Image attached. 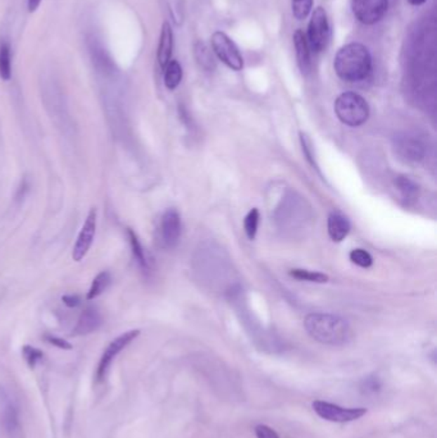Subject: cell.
<instances>
[{
  "instance_id": "1",
  "label": "cell",
  "mask_w": 437,
  "mask_h": 438,
  "mask_svg": "<svg viewBox=\"0 0 437 438\" xmlns=\"http://www.w3.org/2000/svg\"><path fill=\"white\" fill-rule=\"evenodd\" d=\"M335 72L346 82H359L370 77L372 72V55L370 49L360 43L344 45L334 59Z\"/></svg>"
},
{
  "instance_id": "2",
  "label": "cell",
  "mask_w": 437,
  "mask_h": 438,
  "mask_svg": "<svg viewBox=\"0 0 437 438\" xmlns=\"http://www.w3.org/2000/svg\"><path fill=\"white\" fill-rule=\"evenodd\" d=\"M308 335L317 343L330 346L345 345L351 337V329L348 321L334 314L313 313L304 321Z\"/></svg>"
},
{
  "instance_id": "3",
  "label": "cell",
  "mask_w": 437,
  "mask_h": 438,
  "mask_svg": "<svg viewBox=\"0 0 437 438\" xmlns=\"http://www.w3.org/2000/svg\"><path fill=\"white\" fill-rule=\"evenodd\" d=\"M335 113L344 124L358 127L370 117V105L363 96L348 91L336 99Z\"/></svg>"
},
{
  "instance_id": "4",
  "label": "cell",
  "mask_w": 437,
  "mask_h": 438,
  "mask_svg": "<svg viewBox=\"0 0 437 438\" xmlns=\"http://www.w3.org/2000/svg\"><path fill=\"white\" fill-rule=\"evenodd\" d=\"M306 36L311 51L314 53H321L327 48L331 29L325 8L317 7L314 9Z\"/></svg>"
},
{
  "instance_id": "5",
  "label": "cell",
  "mask_w": 437,
  "mask_h": 438,
  "mask_svg": "<svg viewBox=\"0 0 437 438\" xmlns=\"http://www.w3.org/2000/svg\"><path fill=\"white\" fill-rule=\"evenodd\" d=\"M211 49L216 57L222 60L230 69L241 71L244 68V59L237 45L222 31H216L211 39Z\"/></svg>"
},
{
  "instance_id": "6",
  "label": "cell",
  "mask_w": 437,
  "mask_h": 438,
  "mask_svg": "<svg viewBox=\"0 0 437 438\" xmlns=\"http://www.w3.org/2000/svg\"><path fill=\"white\" fill-rule=\"evenodd\" d=\"M312 406L322 419L334 423H349L367 414V409L365 408H343L340 405L322 400H315Z\"/></svg>"
},
{
  "instance_id": "7",
  "label": "cell",
  "mask_w": 437,
  "mask_h": 438,
  "mask_svg": "<svg viewBox=\"0 0 437 438\" xmlns=\"http://www.w3.org/2000/svg\"><path fill=\"white\" fill-rule=\"evenodd\" d=\"M393 149L401 161L407 163H418L426 157L424 142L409 132H403L393 138Z\"/></svg>"
},
{
  "instance_id": "8",
  "label": "cell",
  "mask_w": 437,
  "mask_h": 438,
  "mask_svg": "<svg viewBox=\"0 0 437 438\" xmlns=\"http://www.w3.org/2000/svg\"><path fill=\"white\" fill-rule=\"evenodd\" d=\"M389 8V0H351V9L358 21L363 25L379 22Z\"/></svg>"
},
{
  "instance_id": "9",
  "label": "cell",
  "mask_w": 437,
  "mask_h": 438,
  "mask_svg": "<svg viewBox=\"0 0 437 438\" xmlns=\"http://www.w3.org/2000/svg\"><path fill=\"white\" fill-rule=\"evenodd\" d=\"M138 335H140L138 329H132V331L124 332V335L117 337L108 345V347L103 352L102 358H100V361L98 365L96 380H103V378L107 376V372L110 371V364L117 358V355L124 349H126Z\"/></svg>"
},
{
  "instance_id": "10",
  "label": "cell",
  "mask_w": 437,
  "mask_h": 438,
  "mask_svg": "<svg viewBox=\"0 0 437 438\" xmlns=\"http://www.w3.org/2000/svg\"><path fill=\"white\" fill-rule=\"evenodd\" d=\"M181 236V218L175 209H168L163 214L159 225V241L166 248H175Z\"/></svg>"
},
{
  "instance_id": "11",
  "label": "cell",
  "mask_w": 437,
  "mask_h": 438,
  "mask_svg": "<svg viewBox=\"0 0 437 438\" xmlns=\"http://www.w3.org/2000/svg\"><path fill=\"white\" fill-rule=\"evenodd\" d=\"M95 232H96V209L91 208L73 246V260L81 262L86 256L94 241Z\"/></svg>"
},
{
  "instance_id": "12",
  "label": "cell",
  "mask_w": 437,
  "mask_h": 438,
  "mask_svg": "<svg viewBox=\"0 0 437 438\" xmlns=\"http://www.w3.org/2000/svg\"><path fill=\"white\" fill-rule=\"evenodd\" d=\"M0 422L9 433L17 431L20 425L17 404L13 396L4 387H0Z\"/></svg>"
},
{
  "instance_id": "13",
  "label": "cell",
  "mask_w": 437,
  "mask_h": 438,
  "mask_svg": "<svg viewBox=\"0 0 437 438\" xmlns=\"http://www.w3.org/2000/svg\"><path fill=\"white\" fill-rule=\"evenodd\" d=\"M294 46L296 60L299 65L300 71L303 74H308L312 68V59H311V48L308 44L306 34L303 29H296L294 34Z\"/></svg>"
},
{
  "instance_id": "14",
  "label": "cell",
  "mask_w": 437,
  "mask_h": 438,
  "mask_svg": "<svg viewBox=\"0 0 437 438\" xmlns=\"http://www.w3.org/2000/svg\"><path fill=\"white\" fill-rule=\"evenodd\" d=\"M174 51V31L171 25L168 22L163 23L162 26L161 36H159V44H158V51H157V58L159 66L164 69L168 62L172 57Z\"/></svg>"
},
{
  "instance_id": "15",
  "label": "cell",
  "mask_w": 437,
  "mask_h": 438,
  "mask_svg": "<svg viewBox=\"0 0 437 438\" xmlns=\"http://www.w3.org/2000/svg\"><path fill=\"white\" fill-rule=\"evenodd\" d=\"M327 231L332 241H343L350 232L349 219L341 213H331L328 217Z\"/></svg>"
},
{
  "instance_id": "16",
  "label": "cell",
  "mask_w": 437,
  "mask_h": 438,
  "mask_svg": "<svg viewBox=\"0 0 437 438\" xmlns=\"http://www.w3.org/2000/svg\"><path fill=\"white\" fill-rule=\"evenodd\" d=\"M102 323V318L94 307H88L77 321V326L74 328V335H88L99 328Z\"/></svg>"
},
{
  "instance_id": "17",
  "label": "cell",
  "mask_w": 437,
  "mask_h": 438,
  "mask_svg": "<svg viewBox=\"0 0 437 438\" xmlns=\"http://www.w3.org/2000/svg\"><path fill=\"white\" fill-rule=\"evenodd\" d=\"M395 186H396V189L399 191L401 199L405 201V204H413L415 200L418 199L419 189H418L417 183H415V181H412L409 177L399 175V177L395 180Z\"/></svg>"
},
{
  "instance_id": "18",
  "label": "cell",
  "mask_w": 437,
  "mask_h": 438,
  "mask_svg": "<svg viewBox=\"0 0 437 438\" xmlns=\"http://www.w3.org/2000/svg\"><path fill=\"white\" fill-rule=\"evenodd\" d=\"M183 67L177 60H169L164 67V85L168 90H175L183 81Z\"/></svg>"
},
{
  "instance_id": "19",
  "label": "cell",
  "mask_w": 437,
  "mask_h": 438,
  "mask_svg": "<svg viewBox=\"0 0 437 438\" xmlns=\"http://www.w3.org/2000/svg\"><path fill=\"white\" fill-rule=\"evenodd\" d=\"M195 58L200 67H203L207 71H211L216 68V60L213 57V51L203 43V41H197L195 44Z\"/></svg>"
},
{
  "instance_id": "20",
  "label": "cell",
  "mask_w": 437,
  "mask_h": 438,
  "mask_svg": "<svg viewBox=\"0 0 437 438\" xmlns=\"http://www.w3.org/2000/svg\"><path fill=\"white\" fill-rule=\"evenodd\" d=\"M0 79L4 81L12 79V57L7 43L0 44Z\"/></svg>"
},
{
  "instance_id": "21",
  "label": "cell",
  "mask_w": 437,
  "mask_h": 438,
  "mask_svg": "<svg viewBox=\"0 0 437 438\" xmlns=\"http://www.w3.org/2000/svg\"><path fill=\"white\" fill-rule=\"evenodd\" d=\"M110 284V274L108 272H102L99 273L96 277L94 278L91 287L88 292V296L86 299L94 300L100 296L103 292L105 291L108 288V286Z\"/></svg>"
},
{
  "instance_id": "22",
  "label": "cell",
  "mask_w": 437,
  "mask_h": 438,
  "mask_svg": "<svg viewBox=\"0 0 437 438\" xmlns=\"http://www.w3.org/2000/svg\"><path fill=\"white\" fill-rule=\"evenodd\" d=\"M290 276L299 281H306V282H314V284H326L328 281V276L320 273V272H312L308 270H290Z\"/></svg>"
},
{
  "instance_id": "23",
  "label": "cell",
  "mask_w": 437,
  "mask_h": 438,
  "mask_svg": "<svg viewBox=\"0 0 437 438\" xmlns=\"http://www.w3.org/2000/svg\"><path fill=\"white\" fill-rule=\"evenodd\" d=\"M313 0H292V15L296 20H306L309 13L312 12Z\"/></svg>"
},
{
  "instance_id": "24",
  "label": "cell",
  "mask_w": 437,
  "mask_h": 438,
  "mask_svg": "<svg viewBox=\"0 0 437 438\" xmlns=\"http://www.w3.org/2000/svg\"><path fill=\"white\" fill-rule=\"evenodd\" d=\"M127 234H129V240H130V245H131L132 254L135 256V259L138 260V263L140 264L143 268H146V267H148V262H146L145 253H144V250H143L141 244L138 241V236H136V234H135L132 230H129V231H127Z\"/></svg>"
},
{
  "instance_id": "25",
  "label": "cell",
  "mask_w": 437,
  "mask_h": 438,
  "mask_svg": "<svg viewBox=\"0 0 437 438\" xmlns=\"http://www.w3.org/2000/svg\"><path fill=\"white\" fill-rule=\"evenodd\" d=\"M259 212L258 209H252L248 213V215L245 217L244 220V228H245V234L250 240H254L256 232H258V226H259Z\"/></svg>"
},
{
  "instance_id": "26",
  "label": "cell",
  "mask_w": 437,
  "mask_h": 438,
  "mask_svg": "<svg viewBox=\"0 0 437 438\" xmlns=\"http://www.w3.org/2000/svg\"><path fill=\"white\" fill-rule=\"evenodd\" d=\"M350 260L354 264H357L358 267L362 268H370L373 264L371 254L368 251H365L363 248H354L350 251Z\"/></svg>"
},
{
  "instance_id": "27",
  "label": "cell",
  "mask_w": 437,
  "mask_h": 438,
  "mask_svg": "<svg viewBox=\"0 0 437 438\" xmlns=\"http://www.w3.org/2000/svg\"><path fill=\"white\" fill-rule=\"evenodd\" d=\"M23 357L29 363L30 366H35L37 361L43 359V352L37 350L35 347H32V346H25L23 347Z\"/></svg>"
},
{
  "instance_id": "28",
  "label": "cell",
  "mask_w": 437,
  "mask_h": 438,
  "mask_svg": "<svg viewBox=\"0 0 437 438\" xmlns=\"http://www.w3.org/2000/svg\"><path fill=\"white\" fill-rule=\"evenodd\" d=\"M255 436L256 438H280L275 430H272L266 424H259L255 427Z\"/></svg>"
},
{
  "instance_id": "29",
  "label": "cell",
  "mask_w": 437,
  "mask_h": 438,
  "mask_svg": "<svg viewBox=\"0 0 437 438\" xmlns=\"http://www.w3.org/2000/svg\"><path fill=\"white\" fill-rule=\"evenodd\" d=\"M45 338H46L48 343L57 346L59 349H65V350H71L72 349L71 343H67L66 340H62V338H58V337L56 336H46Z\"/></svg>"
},
{
  "instance_id": "30",
  "label": "cell",
  "mask_w": 437,
  "mask_h": 438,
  "mask_svg": "<svg viewBox=\"0 0 437 438\" xmlns=\"http://www.w3.org/2000/svg\"><path fill=\"white\" fill-rule=\"evenodd\" d=\"M62 301H63L68 307H76L80 305L81 299L77 295H66V296L62 298Z\"/></svg>"
},
{
  "instance_id": "31",
  "label": "cell",
  "mask_w": 437,
  "mask_h": 438,
  "mask_svg": "<svg viewBox=\"0 0 437 438\" xmlns=\"http://www.w3.org/2000/svg\"><path fill=\"white\" fill-rule=\"evenodd\" d=\"M41 0H27V8H29L30 13L37 12V8L40 7Z\"/></svg>"
},
{
  "instance_id": "32",
  "label": "cell",
  "mask_w": 437,
  "mask_h": 438,
  "mask_svg": "<svg viewBox=\"0 0 437 438\" xmlns=\"http://www.w3.org/2000/svg\"><path fill=\"white\" fill-rule=\"evenodd\" d=\"M426 1H427V0H408L409 4H410V6H415V7H417V6H422Z\"/></svg>"
}]
</instances>
